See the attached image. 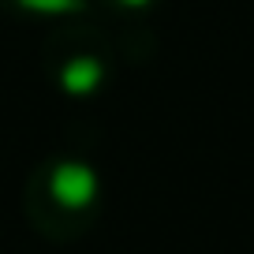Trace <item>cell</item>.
I'll use <instances>...</instances> for the list:
<instances>
[{"label":"cell","instance_id":"cell-2","mask_svg":"<svg viewBox=\"0 0 254 254\" xmlns=\"http://www.w3.org/2000/svg\"><path fill=\"white\" fill-rule=\"evenodd\" d=\"M41 71L64 101H97L116 82V45L101 26L67 19L41 45Z\"/></svg>","mask_w":254,"mask_h":254},{"label":"cell","instance_id":"cell-4","mask_svg":"<svg viewBox=\"0 0 254 254\" xmlns=\"http://www.w3.org/2000/svg\"><path fill=\"white\" fill-rule=\"evenodd\" d=\"M101 8H109L112 15H124V19H135V15H150L153 8H161L165 0H97Z\"/></svg>","mask_w":254,"mask_h":254},{"label":"cell","instance_id":"cell-3","mask_svg":"<svg viewBox=\"0 0 254 254\" xmlns=\"http://www.w3.org/2000/svg\"><path fill=\"white\" fill-rule=\"evenodd\" d=\"M94 0H0V11L19 19H41V23H67L82 19Z\"/></svg>","mask_w":254,"mask_h":254},{"label":"cell","instance_id":"cell-1","mask_svg":"<svg viewBox=\"0 0 254 254\" xmlns=\"http://www.w3.org/2000/svg\"><path fill=\"white\" fill-rule=\"evenodd\" d=\"M109 187L105 172L86 153H49L30 168L23 183V217L45 243H79L101 221Z\"/></svg>","mask_w":254,"mask_h":254}]
</instances>
